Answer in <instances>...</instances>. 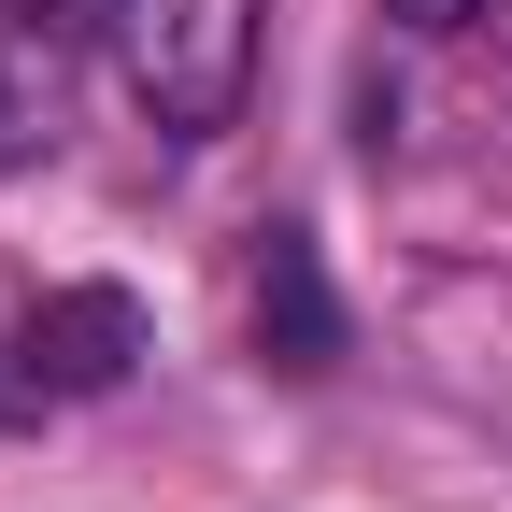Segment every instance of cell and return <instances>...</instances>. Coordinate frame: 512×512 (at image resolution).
Segmentation results:
<instances>
[{"instance_id": "5b68a950", "label": "cell", "mask_w": 512, "mask_h": 512, "mask_svg": "<svg viewBox=\"0 0 512 512\" xmlns=\"http://www.w3.org/2000/svg\"><path fill=\"white\" fill-rule=\"evenodd\" d=\"M29 413H43V370L15 356V370H0V427H29Z\"/></svg>"}, {"instance_id": "3957f363", "label": "cell", "mask_w": 512, "mask_h": 512, "mask_svg": "<svg viewBox=\"0 0 512 512\" xmlns=\"http://www.w3.org/2000/svg\"><path fill=\"white\" fill-rule=\"evenodd\" d=\"M256 342H271V370H328V356H342L328 256H313L299 228H271V242H256Z\"/></svg>"}, {"instance_id": "277c9868", "label": "cell", "mask_w": 512, "mask_h": 512, "mask_svg": "<svg viewBox=\"0 0 512 512\" xmlns=\"http://www.w3.org/2000/svg\"><path fill=\"white\" fill-rule=\"evenodd\" d=\"M384 29H470V15H498V0H370Z\"/></svg>"}, {"instance_id": "6da1fadb", "label": "cell", "mask_w": 512, "mask_h": 512, "mask_svg": "<svg viewBox=\"0 0 512 512\" xmlns=\"http://www.w3.org/2000/svg\"><path fill=\"white\" fill-rule=\"evenodd\" d=\"M242 72H256V0H143V100L157 128H228L242 114Z\"/></svg>"}, {"instance_id": "7a4b0ae2", "label": "cell", "mask_w": 512, "mask_h": 512, "mask_svg": "<svg viewBox=\"0 0 512 512\" xmlns=\"http://www.w3.org/2000/svg\"><path fill=\"white\" fill-rule=\"evenodd\" d=\"M15 356L43 370V399H114V384L143 370V299L128 285H43Z\"/></svg>"}]
</instances>
